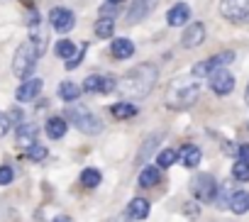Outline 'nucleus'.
<instances>
[{
  "label": "nucleus",
  "mask_w": 249,
  "mask_h": 222,
  "mask_svg": "<svg viewBox=\"0 0 249 222\" xmlns=\"http://www.w3.org/2000/svg\"><path fill=\"white\" fill-rule=\"evenodd\" d=\"M157 78H159V68L154 64H137L117 81L115 90H120L127 100H142L152 93V88L157 85Z\"/></svg>",
  "instance_id": "f257e3e1"
},
{
  "label": "nucleus",
  "mask_w": 249,
  "mask_h": 222,
  "mask_svg": "<svg viewBox=\"0 0 249 222\" xmlns=\"http://www.w3.org/2000/svg\"><path fill=\"white\" fill-rule=\"evenodd\" d=\"M200 95V85L191 78H176L171 85H169V93H166V105L169 107H176V110H183V107H191Z\"/></svg>",
  "instance_id": "f03ea898"
},
{
  "label": "nucleus",
  "mask_w": 249,
  "mask_h": 222,
  "mask_svg": "<svg viewBox=\"0 0 249 222\" xmlns=\"http://www.w3.org/2000/svg\"><path fill=\"white\" fill-rule=\"evenodd\" d=\"M37 59H39V51H37V47L32 44V39H30V42H22V44L18 47L15 56H13V73H15L18 78H30V73H32L35 66H37Z\"/></svg>",
  "instance_id": "7ed1b4c3"
},
{
  "label": "nucleus",
  "mask_w": 249,
  "mask_h": 222,
  "mask_svg": "<svg viewBox=\"0 0 249 222\" xmlns=\"http://www.w3.org/2000/svg\"><path fill=\"white\" fill-rule=\"evenodd\" d=\"M69 118L73 120L76 130H81L83 135H98V132L103 130L100 118H98V115H93L90 110H88V107H83L78 100H76V105H73V102H69Z\"/></svg>",
  "instance_id": "20e7f679"
},
{
  "label": "nucleus",
  "mask_w": 249,
  "mask_h": 222,
  "mask_svg": "<svg viewBox=\"0 0 249 222\" xmlns=\"http://www.w3.org/2000/svg\"><path fill=\"white\" fill-rule=\"evenodd\" d=\"M220 15L227 22L247 25L249 22V0H222L220 3Z\"/></svg>",
  "instance_id": "39448f33"
},
{
  "label": "nucleus",
  "mask_w": 249,
  "mask_h": 222,
  "mask_svg": "<svg viewBox=\"0 0 249 222\" xmlns=\"http://www.w3.org/2000/svg\"><path fill=\"white\" fill-rule=\"evenodd\" d=\"M230 61H234V51H220V54H215V56H210V59L196 64L193 71H191V76H193V78H208L213 71L225 68Z\"/></svg>",
  "instance_id": "423d86ee"
},
{
  "label": "nucleus",
  "mask_w": 249,
  "mask_h": 222,
  "mask_svg": "<svg viewBox=\"0 0 249 222\" xmlns=\"http://www.w3.org/2000/svg\"><path fill=\"white\" fill-rule=\"evenodd\" d=\"M191 190H193V198L198 203H213L217 198V181L210 173H200V176L193 178Z\"/></svg>",
  "instance_id": "0eeeda50"
},
{
  "label": "nucleus",
  "mask_w": 249,
  "mask_h": 222,
  "mask_svg": "<svg viewBox=\"0 0 249 222\" xmlns=\"http://www.w3.org/2000/svg\"><path fill=\"white\" fill-rule=\"evenodd\" d=\"M115 88H117V81L112 76H98V73H90L81 85V90L86 93H112Z\"/></svg>",
  "instance_id": "6e6552de"
},
{
  "label": "nucleus",
  "mask_w": 249,
  "mask_h": 222,
  "mask_svg": "<svg viewBox=\"0 0 249 222\" xmlns=\"http://www.w3.org/2000/svg\"><path fill=\"white\" fill-rule=\"evenodd\" d=\"M208 78H210L213 93H217V95H227V93L234 90V76H232L227 68H217V71H213Z\"/></svg>",
  "instance_id": "1a4fd4ad"
},
{
  "label": "nucleus",
  "mask_w": 249,
  "mask_h": 222,
  "mask_svg": "<svg viewBox=\"0 0 249 222\" xmlns=\"http://www.w3.org/2000/svg\"><path fill=\"white\" fill-rule=\"evenodd\" d=\"M49 22L56 32H71L76 25V15L66 8H52L49 10Z\"/></svg>",
  "instance_id": "9d476101"
},
{
  "label": "nucleus",
  "mask_w": 249,
  "mask_h": 222,
  "mask_svg": "<svg viewBox=\"0 0 249 222\" xmlns=\"http://www.w3.org/2000/svg\"><path fill=\"white\" fill-rule=\"evenodd\" d=\"M203 42H205V25L203 22L186 25V30L181 34V47L183 49H193V47H200Z\"/></svg>",
  "instance_id": "9b49d317"
},
{
  "label": "nucleus",
  "mask_w": 249,
  "mask_h": 222,
  "mask_svg": "<svg viewBox=\"0 0 249 222\" xmlns=\"http://www.w3.org/2000/svg\"><path fill=\"white\" fill-rule=\"evenodd\" d=\"M42 88H44L42 78H27V81H22V85H18L15 100H18V102H30V100H37V95L42 93Z\"/></svg>",
  "instance_id": "f8f14e48"
},
{
  "label": "nucleus",
  "mask_w": 249,
  "mask_h": 222,
  "mask_svg": "<svg viewBox=\"0 0 249 222\" xmlns=\"http://www.w3.org/2000/svg\"><path fill=\"white\" fill-rule=\"evenodd\" d=\"M154 8H157V0H135L132 8L127 10V22H130V25L142 22Z\"/></svg>",
  "instance_id": "ddd939ff"
},
{
  "label": "nucleus",
  "mask_w": 249,
  "mask_h": 222,
  "mask_svg": "<svg viewBox=\"0 0 249 222\" xmlns=\"http://www.w3.org/2000/svg\"><path fill=\"white\" fill-rule=\"evenodd\" d=\"M37 137H39V127L35 122H22L15 132V139H18V147L27 149L32 144H37Z\"/></svg>",
  "instance_id": "4468645a"
},
{
  "label": "nucleus",
  "mask_w": 249,
  "mask_h": 222,
  "mask_svg": "<svg viewBox=\"0 0 249 222\" xmlns=\"http://www.w3.org/2000/svg\"><path fill=\"white\" fill-rule=\"evenodd\" d=\"M166 22H169L171 27H183L186 22H191V8H188L186 3L174 5V8L166 13Z\"/></svg>",
  "instance_id": "2eb2a0df"
},
{
  "label": "nucleus",
  "mask_w": 249,
  "mask_h": 222,
  "mask_svg": "<svg viewBox=\"0 0 249 222\" xmlns=\"http://www.w3.org/2000/svg\"><path fill=\"white\" fill-rule=\"evenodd\" d=\"M110 51H112V56H115V59L124 61V59L135 56V42H132V39H127V37H117V39L110 44Z\"/></svg>",
  "instance_id": "dca6fc26"
},
{
  "label": "nucleus",
  "mask_w": 249,
  "mask_h": 222,
  "mask_svg": "<svg viewBox=\"0 0 249 222\" xmlns=\"http://www.w3.org/2000/svg\"><path fill=\"white\" fill-rule=\"evenodd\" d=\"M110 113H112L115 120H132V118L140 113V107H137L135 102H130V100H120V102H115V105L110 107Z\"/></svg>",
  "instance_id": "f3484780"
},
{
  "label": "nucleus",
  "mask_w": 249,
  "mask_h": 222,
  "mask_svg": "<svg viewBox=\"0 0 249 222\" xmlns=\"http://www.w3.org/2000/svg\"><path fill=\"white\" fill-rule=\"evenodd\" d=\"M200 159H203V154H200V149H198L196 144H183L181 152H178V161H181L186 169H196V166L200 164Z\"/></svg>",
  "instance_id": "a211bd4d"
},
{
  "label": "nucleus",
  "mask_w": 249,
  "mask_h": 222,
  "mask_svg": "<svg viewBox=\"0 0 249 222\" xmlns=\"http://www.w3.org/2000/svg\"><path fill=\"white\" fill-rule=\"evenodd\" d=\"M149 200L147 198H132L130 200V205H127V215L132 217V220H147L149 217Z\"/></svg>",
  "instance_id": "6ab92c4d"
},
{
  "label": "nucleus",
  "mask_w": 249,
  "mask_h": 222,
  "mask_svg": "<svg viewBox=\"0 0 249 222\" xmlns=\"http://www.w3.org/2000/svg\"><path fill=\"white\" fill-rule=\"evenodd\" d=\"M227 207H230L234 215H244V212H249V193H247V190H237V193H232Z\"/></svg>",
  "instance_id": "aec40b11"
},
{
  "label": "nucleus",
  "mask_w": 249,
  "mask_h": 222,
  "mask_svg": "<svg viewBox=\"0 0 249 222\" xmlns=\"http://www.w3.org/2000/svg\"><path fill=\"white\" fill-rule=\"evenodd\" d=\"M66 130H69V125H66L64 118L54 115V118L47 120V135H49V139H64Z\"/></svg>",
  "instance_id": "412c9836"
},
{
  "label": "nucleus",
  "mask_w": 249,
  "mask_h": 222,
  "mask_svg": "<svg viewBox=\"0 0 249 222\" xmlns=\"http://www.w3.org/2000/svg\"><path fill=\"white\" fill-rule=\"evenodd\" d=\"M95 37H100V39H107V37H112L115 34V17H107V15H100L98 20H95Z\"/></svg>",
  "instance_id": "4be33fe9"
},
{
  "label": "nucleus",
  "mask_w": 249,
  "mask_h": 222,
  "mask_svg": "<svg viewBox=\"0 0 249 222\" xmlns=\"http://www.w3.org/2000/svg\"><path fill=\"white\" fill-rule=\"evenodd\" d=\"M161 181V169L159 166H144L140 173V186L142 188H154Z\"/></svg>",
  "instance_id": "5701e85b"
},
{
  "label": "nucleus",
  "mask_w": 249,
  "mask_h": 222,
  "mask_svg": "<svg viewBox=\"0 0 249 222\" xmlns=\"http://www.w3.org/2000/svg\"><path fill=\"white\" fill-rule=\"evenodd\" d=\"M59 98L66 100V102H76L81 98V85H76L73 81H64L59 85Z\"/></svg>",
  "instance_id": "b1692460"
},
{
  "label": "nucleus",
  "mask_w": 249,
  "mask_h": 222,
  "mask_svg": "<svg viewBox=\"0 0 249 222\" xmlns=\"http://www.w3.org/2000/svg\"><path fill=\"white\" fill-rule=\"evenodd\" d=\"M100 181H103V173L98 169H86L81 173V186L83 188H95V186H100Z\"/></svg>",
  "instance_id": "393cba45"
},
{
  "label": "nucleus",
  "mask_w": 249,
  "mask_h": 222,
  "mask_svg": "<svg viewBox=\"0 0 249 222\" xmlns=\"http://www.w3.org/2000/svg\"><path fill=\"white\" fill-rule=\"evenodd\" d=\"M54 51H56V56H61V59H71V56L76 54V42H71V39H59L56 47H54Z\"/></svg>",
  "instance_id": "a878e982"
},
{
  "label": "nucleus",
  "mask_w": 249,
  "mask_h": 222,
  "mask_svg": "<svg viewBox=\"0 0 249 222\" xmlns=\"http://www.w3.org/2000/svg\"><path fill=\"white\" fill-rule=\"evenodd\" d=\"M232 178L234 181H249V161H244V159H237L234 164H232Z\"/></svg>",
  "instance_id": "bb28decb"
},
{
  "label": "nucleus",
  "mask_w": 249,
  "mask_h": 222,
  "mask_svg": "<svg viewBox=\"0 0 249 222\" xmlns=\"http://www.w3.org/2000/svg\"><path fill=\"white\" fill-rule=\"evenodd\" d=\"M178 161V152H174V149H164V152H159V156H157V166L159 169H169V166H174Z\"/></svg>",
  "instance_id": "cd10ccee"
},
{
  "label": "nucleus",
  "mask_w": 249,
  "mask_h": 222,
  "mask_svg": "<svg viewBox=\"0 0 249 222\" xmlns=\"http://www.w3.org/2000/svg\"><path fill=\"white\" fill-rule=\"evenodd\" d=\"M47 147H42V144H32V147H27V159L30 161H44L47 159Z\"/></svg>",
  "instance_id": "c85d7f7f"
},
{
  "label": "nucleus",
  "mask_w": 249,
  "mask_h": 222,
  "mask_svg": "<svg viewBox=\"0 0 249 222\" xmlns=\"http://www.w3.org/2000/svg\"><path fill=\"white\" fill-rule=\"evenodd\" d=\"M86 49H88V44H81V49H78V54H73L71 59H66V71H73L76 66H81V61H83V54H86Z\"/></svg>",
  "instance_id": "c756f323"
},
{
  "label": "nucleus",
  "mask_w": 249,
  "mask_h": 222,
  "mask_svg": "<svg viewBox=\"0 0 249 222\" xmlns=\"http://www.w3.org/2000/svg\"><path fill=\"white\" fill-rule=\"evenodd\" d=\"M13 178H15V173H13V169H10V166H0V186L13 183Z\"/></svg>",
  "instance_id": "7c9ffc66"
},
{
  "label": "nucleus",
  "mask_w": 249,
  "mask_h": 222,
  "mask_svg": "<svg viewBox=\"0 0 249 222\" xmlns=\"http://www.w3.org/2000/svg\"><path fill=\"white\" fill-rule=\"evenodd\" d=\"M10 125H13V122H10V118H8L5 113H0V137H5V135H8Z\"/></svg>",
  "instance_id": "2f4dec72"
},
{
  "label": "nucleus",
  "mask_w": 249,
  "mask_h": 222,
  "mask_svg": "<svg viewBox=\"0 0 249 222\" xmlns=\"http://www.w3.org/2000/svg\"><path fill=\"white\" fill-rule=\"evenodd\" d=\"M8 118H10V122H13V125H18V127H20V125L25 122V115H22V110H13V113H10Z\"/></svg>",
  "instance_id": "473e14b6"
},
{
  "label": "nucleus",
  "mask_w": 249,
  "mask_h": 222,
  "mask_svg": "<svg viewBox=\"0 0 249 222\" xmlns=\"http://www.w3.org/2000/svg\"><path fill=\"white\" fill-rule=\"evenodd\" d=\"M110 222H132V217L127 215V210H124V212H117L115 217H110Z\"/></svg>",
  "instance_id": "72a5a7b5"
},
{
  "label": "nucleus",
  "mask_w": 249,
  "mask_h": 222,
  "mask_svg": "<svg viewBox=\"0 0 249 222\" xmlns=\"http://www.w3.org/2000/svg\"><path fill=\"white\" fill-rule=\"evenodd\" d=\"M239 159L249 161V144H242V147H239Z\"/></svg>",
  "instance_id": "f704fd0d"
},
{
  "label": "nucleus",
  "mask_w": 249,
  "mask_h": 222,
  "mask_svg": "<svg viewBox=\"0 0 249 222\" xmlns=\"http://www.w3.org/2000/svg\"><path fill=\"white\" fill-rule=\"evenodd\" d=\"M52 222H73V220H71L69 215H56V217H54Z\"/></svg>",
  "instance_id": "c9c22d12"
},
{
  "label": "nucleus",
  "mask_w": 249,
  "mask_h": 222,
  "mask_svg": "<svg viewBox=\"0 0 249 222\" xmlns=\"http://www.w3.org/2000/svg\"><path fill=\"white\" fill-rule=\"evenodd\" d=\"M186 212L196 217V215H198V207H196V205H186Z\"/></svg>",
  "instance_id": "e433bc0d"
},
{
  "label": "nucleus",
  "mask_w": 249,
  "mask_h": 222,
  "mask_svg": "<svg viewBox=\"0 0 249 222\" xmlns=\"http://www.w3.org/2000/svg\"><path fill=\"white\" fill-rule=\"evenodd\" d=\"M244 100H247V105H249V85H247V93H244Z\"/></svg>",
  "instance_id": "4c0bfd02"
},
{
  "label": "nucleus",
  "mask_w": 249,
  "mask_h": 222,
  "mask_svg": "<svg viewBox=\"0 0 249 222\" xmlns=\"http://www.w3.org/2000/svg\"><path fill=\"white\" fill-rule=\"evenodd\" d=\"M107 3H112V5H117V3H122V0H107Z\"/></svg>",
  "instance_id": "58836bf2"
}]
</instances>
